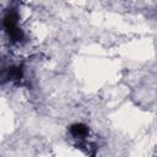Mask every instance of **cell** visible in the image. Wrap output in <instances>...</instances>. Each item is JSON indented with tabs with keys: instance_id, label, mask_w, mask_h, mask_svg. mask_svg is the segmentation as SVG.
<instances>
[{
	"instance_id": "1",
	"label": "cell",
	"mask_w": 157,
	"mask_h": 157,
	"mask_svg": "<svg viewBox=\"0 0 157 157\" xmlns=\"http://www.w3.org/2000/svg\"><path fill=\"white\" fill-rule=\"evenodd\" d=\"M70 131L75 137H82L87 134V128L82 124H75V125L71 126Z\"/></svg>"
}]
</instances>
